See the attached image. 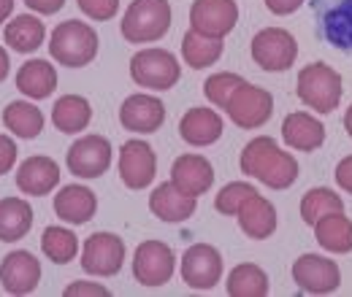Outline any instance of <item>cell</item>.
Masks as SVG:
<instances>
[{"label":"cell","instance_id":"9","mask_svg":"<svg viewBox=\"0 0 352 297\" xmlns=\"http://www.w3.org/2000/svg\"><path fill=\"white\" fill-rule=\"evenodd\" d=\"M342 82L333 71H328L322 62H314L309 71H304L298 76V97L304 103H311L317 111L322 114H331L339 103V95H342Z\"/></svg>","mask_w":352,"mask_h":297},{"label":"cell","instance_id":"16","mask_svg":"<svg viewBox=\"0 0 352 297\" xmlns=\"http://www.w3.org/2000/svg\"><path fill=\"white\" fill-rule=\"evenodd\" d=\"M57 184H60V165L52 157H41V154L28 157L16 170V189L22 195L44 198Z\"/></svg>","mask_w":352,"mask_h":297},{"label":"cell","instance_id":"12","mask_svg":"<svg viewBox=\"0 0 352 297\" xmlns=\"http://www.w3.org/2000/svg\"><path fill=\"white\" fill-rule=\"evenodd\" d=\"M0 281L8 295H30L41 281V262L30 252H11L0 262Z\"/></svg>","mask_w":352,"mask_h":297},{"label":"cell","instance_id":"19","mask_svg":"<svg viewBox=\"0 0 352 297\" xmlns=\"http://www.w3.org/2000/svg\"><path fill=\"white\" fill-rule=\"evenodd\" d=\"M98 209V198L89 187L82 184H71V187H63L57 195H54V213L68 222V224H85L95 216Z\"/></svg>","mask_w":352,"mask_h":297},{"label":"cell","instance_id":"4","mask_svg":"<svg viewBox=\"0 0 352 297\" xmlns=\"http://www.w3.org/2000/svg\"><path fill=\"white\" fill-rule=\"evenodd\" d=\"M171 27V5L166 0H133L122 19V36L131 43H152Z\"/></svg>","mask_w":352,"mask_h":297},{"label":"cell","instance_id":"15","mask_svg":"<svg viewBox=\"0 0 352 297\" xmlns=\"http://www.w3.org/2000/svg\"><path fill=\"white\" fill-rule=\"evenodd\" d=\"M157 170V157L149 143L144 141H128L120 152V176L122 184L131 189H144L152 184Z\"/></svg>","mask_w":352,"mask_h":297},{"label":"cell","instance_id":"43","mask_svg":"<svg viewBox=\"0 0 352 297\" xmlns=\"http://www.w3.org/2000/svg\"><path fill=\"white\" fill-rule=\"evenodd\" d=\"M344 125H347V132L352 135V108L347 111V117H344Z\"/></svg>","mask_w":352,"mask_h":297},{"label":"cell","instance_id":"25","mask_svg":"<svg viewBox=\"0 0 352 297\" xmlns=\"http://www.w3.org/2000/svg\"><path fill=\"white\" fill-rule=\"evenodd\" d=\"M3 38H6V43H8L14 51L30 54V51H36V49L44 43L46 27L38 16H33V14H19V16H14V19L6 25Z\"/></svg>","mask_w":352,"mask_h":297},{"label":"cell","instance_id":"13","mask_svg":"<svg viewBox=\"0 0 352 297\" xmlns=\"http://www.w3.org/2000/svg\"><path fill=\"white\" fill-rule=\"evenodd\" d=\"M236 16L239 11L233 0H195L190 8L192 30L212 38H222L225 33H230L236 25Z\"/></svg>","mask_w":352,"mask_h":297},{"label":"cell","instance_id":"29","mask_svg":"<svg viewBox=\"0 0 352 297\" xmlns=\"http://www.w3.org/2000/svg\"><path fill=\"white\" fill-rule=\"evenodd\" d=\"M282 132H285V141L296 149H304V152H311L322 143L325 138V130L317 119H311L307 114H290L282 125Z\"/></svg>","mask_w":352,"mask_h":297},{"label":"cell","instance_id":"35","mask_svg":"<svg viewBox=\"0 0 352 297\" xmlns=\"http://www.w3.org/2000/svg\"><path fill=\"white\" fill-rule=\"evenodd\" d=\"M76 3L89 19H111L120 8V0H76Z\"/></svg>","mask_w":352,"mask_h":297},{"label":"cell","instance_id":"30","mask_svg":"<svg viewBox=\"0 0 352 297\" xmlns=\"http://www.w3.org/2000/svg\"><path fill=\"white\" fill-rule=\"evenodd\" d=\"M182 54L187 60L190 68H209L220 60L222 54V38H212V36H204L198 30H190L182 41Z\"/></svg>","mask_w":352,"mask_h":297},{"label":"cell","instance_id":"42","mask_svg":"<svg viewBox=\"0 0 352 297\" xmlns=\"http://www.w3.org/2000/svg\"><path fill=\"white\" fill-rule=\"evenodd\" d=\"M11 11H14V0H0V27L11 16Z\"/></svg>","mask_w":352,"mask_h":297},{"label":"cell","instance_id":"32","mask_svg":"<svg viewBox=\"0 0 352 297\" xmlns=\"http://www.w3.org/2000/svg\"><path fill=\"white\" fill-rule=\"evenodd\" d=\"M268 292V278L261 268L255 265H239L233 268L228 278V295H265Z\"/></svg>","mask_w":352,"mask_h":297},{"label":"cell","instance_id":"10","mask_svg":"<svg viewBox=\"0 0 352 297\" xmlns=\"http://www.w3.org/2000/svg\"><path fill=\"white\" fill-rule=\"evenodd\" d=\"M222 257L209 243H195L182 257V278L190 289H212L220 281Z\"/></svg>","mask_w":352,"mask_h":297},{"label":"cell","instance_id":"21","mask_svg":"<svg viewBox=\"0 0 352 297\" xmlns=\"http://www.w3.org/2000/svg\"><path fill=\"white\" fill-rule=\"evenodd\" d=\"M179 135L192 146H209L222 135V119L212 108H190L179 122Z\"/></svg>","mask_w":352,"mask_h":297},{"label":"cell","instance_id":"38","mask_svg":"<svg viewBox=\"0 0 352 297\" xmlns=\"http://www.w3.org/2000/svg\"><path fill=\"white\" fill-rule=\"evenodd\" d=\"M25 5H30L33 11H38V14H57L63 5H65V0H25Z\"/></svg>","mask_w":352,"mask_h":297},{"label":"cell","instance_id":"2","mask_svg":"<svg viewBox=\"0 0 352 297\" xmlns=\"http://www.w3.org/2000/svg\"><path fill=\"white\" fill-rule=\"evenodd\" d=\"M49 54L65 68H85L98 54V33L76 19L60 22L49 36Z\"/></svg>","mask_w":352,"mask_h":297},{"label":"cell","instance_id":"23","mask_svg":"<svg viewBox=\"0 0 352 297\" xmlns=\"http://www.w3.org/2000/svg\"><path fill=\"white\" fill-rule=\"evenodd\" d=\"M149 209L157 219L163 222H184L187 216L195 211V198L179 192L174 184H160L152 195H149Z\"/></svg>","mask_w":352,"mask_h":297},{"label":"cell","instance_id":"26","mask_svg":"<svg viewBox=\"0 0 352 297\" xmlns=\"http://www.w3.org/2000/svg\"><path fill=\"white\" fill-rule=\"evenodd\" d=\"M89 119H92V106L82 95H65L52 108V125L65 135L82 132L89 125Z\"/></svg>","mask_w":352,"mask_h":297},{"label":"cell","instance_id":"17","mask_svg":"<svg viewBox=\"0 0 352 297\" xmlns=\"http://www.w3.org/2000/svg\"><path fill=\"white\" fill-rule=\"evenodd\" d=\"M120 122L133 132H155L166 122V106L152 95H131L120 108Z\"/></svg>","mask_w":352,"mask_h":297},{"label":"cell","instance_id":"8","mask_svg":"<svg viewBox=\"0 0 352 297\" xmlns=\"http://www.w3.org/2000/svg\"><path fill=\"white\" fill-rule=\"evenodd\" d=\"M125 262V243L114 233L89 235L82 252V268L89 276H114Z\"/></svg>","mask_w":352,"mask_h":297},{"label":"cell","instance_id":"24","mask_svg":"<svg viewBox=\"0 0 352 297\" xmlns=\"http://www.w3.org/2000/svg\"><path fill=\"white\" fill-rule=\"evenodd\" d=\"M33 230V209L22 198H3L0 200V241L14 243L22 241Z\"/></svg>","mask_w":352,"mask_h":297},{"label":"cell","instance_id":"3","mask_svg":"<svg viewBox=\"0 0 352 297\" xmlns=\"http://www.w3.org/2000/svg\"><path fill=\"white\" fill-rule=\"evenodd\" d=\"M314 36L344 54H352V0H311Z\"/></svg>","mask_w":352,"mask_h":297},{"label":"cell","instance_id":"14","mask_svg":"<svg viewBox=\"0 0 352 297\" xmlns=\"http://www.w3.org/2000/svg\"><path fill=\"white\" fill-rule=\"evenodd\" d=\"M225 108L239 128H258L271 117V95L252 84H241L230 95Z\"/></svg>","mask_w":352,"mask_h":297},{"label":"cell","instance_id":"40","mask_svg":"<svg viewBox=\"0 0 352 297\" xmlns=\"http://www.w3.org/2000/svg\"><path fill=\"white\" fill-rule=\"evenodd\" d=\"M336 178H339V184L344 187V189H350L352 192V157L350 160H344L339 170H336Z\"/></svg>","mask_w":352,"mask_h":297},{"label":"cell","instance_id":"11","mask_svg":"<svg viewBox=\"0 0 352 297\" xmlns=\"http://www.w3.org/2000/svg\"><path fill=\"white\" fill-rule=\"evenodd\" d=\"M296 51H298L296 38L290 33H285V30H276V27H268L263 33H258L255 41H252L255 62L263 71H271V73L287 71L293 65V60H296Z\"/></svg>","mask_w":352,"mask_h":297},{"label":"cell","instance_id":"36","mask_svg":"<svg viewBox=\"0 0 352 297\" xmlns=\"http://www.w3.org/2000/svg\"><path fill=\"white\" fill-rule=\"evenodd\" d=\"M16 165V143L8 135H0V176Z\"/></svg>","mask_w":352,"mask_h":297},{"label":"cell","instance_id":"34","mask_svg":"<svg viewBox=\"0 0 352 297\" xmlns=\"http://www.w3.org/2000/svg\"><path fill=\"white\" fill-rule=\"evenodd\" d=\"M241 84H244V82H241L239 76H233V73H217V76H212V79L206 82V97H209L214 106L225 108L228 100H230V95Z\"/></svg>","mask_w":352,"mask_h":297},{"label":"cell","instance_id":"7","mask_svg":"<svg viewBox=\"0 0 352 297\" xmlns=\"http://www.w3.org/2000/svg\"><path fill=\"white\" fill-rule=\"evenodd\" d=\"M65 165L79 178H98L111 165V143L103 135H85L68 149Z\"/></svg>","mask_w":352,"mask_h":297},{"label":"cell","instance_id":"31","mask_svg":"<svg viewBox=\"0 0 352 297\" xmlns=\"http://www.w3.org/2000/svg\"><path fill=\"white\" fill-rule=\"evenodd\" d=\"M41 249H44V254L49 262H54V265H68V262L76 257V252H79V238H76L71 230L52 224V227H46L44 235H41Z\"/></svg>","mask_w":352,"mask_h":297},{"label":"cell","instance_id":"33","mask_svg":"<svg viewBox=\"0 0 352 297\" xmlns=\"http://www.w3.org/2000/svg\"><path fill=\"white\" fill-rule=\"evenodd\" d=\"M252 195H258V192L250 184H228L220 195H217L214 206H217L220 213H230L233 216V213H239V209L244 206V200H250Z\"/></svg>","mask_w":352,"mask_h":297},{"label":"cell","instance_id":"18","mask_svg":"<svg viewBox=\"0 0 352 297\" xmlns=\"http://www.w3.org/2000/svg\"><path fill=\"white\" fill-rule=\"evenodd\" d=\"M212 181H214V170H212L206 157L184 154L171 165V184L179 192L190 195V198L204 195L212 187Z\"/></svg>","mask_w":352,"mask_h":297},{"label":"cell","instance_id":"22","mask_svg":"<svg viewBox=\"0 0 352 297\" xmlns=\"http://www.w3.org/2000/svg\"><path fill=\"white\" fill-rule=\"evenodd\" d=\"M16 89L30 100H44L57 89V71L46 60H30L16 71Z\"/></svg>","mask_w":352,"mask_h":297},{"label":"cell","instance_id":"41","mask_svg":"<svg viewBox=\"0 0 352 297\" xmlns=\"http://www.w3.org/2000/svg\"><path fill=\"white\" fill-rule=\"evenodd\" d=\"M8 54H6V49H3V43H0V84L6 82V76H8Z\"/></svg>","mask_w":352,"mask_h":297},{"label":"cell","instance_id":"37","mask_svg":"<svg viewBox=\"0 0 352 297\" xmlns=\"http://www.w3.org/2000/svg\"><path fill=\"white\" fill-rule=\"evenodd\" d=\"M65 297H76V295H98V297H109L111 292L106 289V287H100V284H92V281H74V284H68L65 287Z\"/></svg>","mask_w":352,"mask_h":297},{"label":"cell","instance_id":"5","mask_svg":"<svg viewBox=\"0 0 352 297\" xmlns=\"http://www.w3.org/2000/svg\"><path fill=\"white\" fill-rule=\"evenodd\" d=\"M179 62L166 49H144L131 60V76L135 84L149 89H171L179 82Z\"/></svg>","mask_w":352,"mask_h":297},{"label":"cell","instance_id":"39","mask_svg":"<svg viewBox=\"0 0 352 297\" xmlns=\"http://www.w3.org/2000/svg\"><path fill=\"white\" fill-rule=\"evenodd\" d=\"M301 3H304V0H265V5H268L274 14H290V11H296Z\"/></svg>","mask_w":352,"mask_h":297},{"label":"cell","instance_id":"6","mask_svg":"<svg viewBox=\"0 0 352 297\" xmlns=\"http://www.w3.org/2000/svg\"><path fill=\"white\" fill-rule=\"evenodd\" d=\"M176 268L174 252L160 241H146L135 249L133 257V276L144 287H163L171 281Z\"/></svg>","mask_w":352,"mask_h":297},{"label":"cell","instance_id":"28","mask_svg":"<svg viewBox=\"0 0 352 297\" xmlns=\"http://www.w3.org/2000/svg\"><path fill=\"white\" fill-rule=\"evenodd\" d=\"M239 222H241V230L250 235V238H265L274 233L276 227V219H274V209L268 200H261L258 195H252L250 200H244V206L239 209Z\"/></svg>","mask_w":352,"mask_h":297},{"label":"cell","instance_id":"27","mask_svg":"<svg viewBox=\"0 0 352 297\" xmlns=\"http://www.w3.org/2000/svg\"><path fill=\"white\" fill-rule=\"evenodd\" d=\"M3 125L11 130L16 138L33 141L41 135L44 130V114L38 106L28 103V100H14L3 108Z\"/></svg>","mask_w":352,"mask_h":297},{"label":"cell","instance_id":"1","mask_svg":"<svg viewBox=\"0 0 352 297\" xmlns=\"http://www.w3.org/2000/svg\"><path fill=\"white\" fill-rule=\"evenodd\" d=\"M241 170L255 178H263L274 189L290 187L298 176L296 160L279 152L271 138H255L252 143H247V149L241 152Z\"/></svg>","mask_w":352,"mask_h":297},{"label":"cell","instance_id":"20","mask_svg":"<svg viewBox=\"0 0 352 297\" xmlns=\"http://www.w3.org/2000/svg\"><path fill=\"white\" fill-rule=\"evenodd\" d=\"M293 276L301 289L309 292H333L339 287V268L322 257L304 254L293 265Z\"/></svg>","mask_w":352,"mask_h":297}]
</instances>
